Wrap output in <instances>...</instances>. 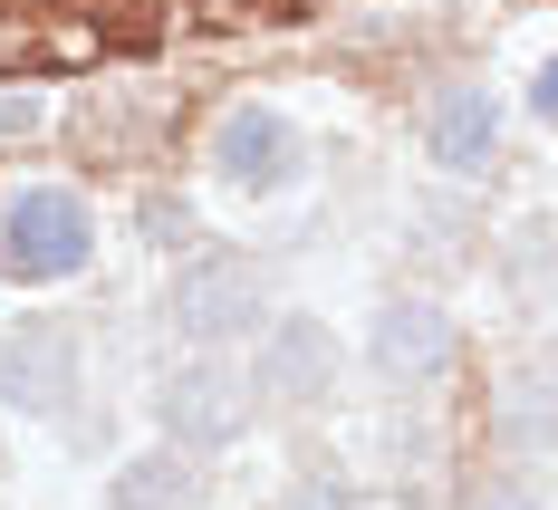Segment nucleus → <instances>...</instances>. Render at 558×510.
I'll return each mask as SVG.
<instances>
[{
  "mask_svg": "<svg viewBox=\"0 0 558 510\" xmlns=\"http://www.w3.org/2000/svg\"><path fill=\"white\" fill-rule=\"evenodd\" d=\"M173 328L193 347L251 338V328H260V270L231 260V251H193V260L173 270Z\"/></svg>",
  "mask_w": 558,
  "mask_h": 510,
  "instance_id": "nucleus-1",
  "label": "nucleus"
},
{
  "mask_svg": "<svg viewBox=\"0 0 558 510\" xmlns=\"http://www.w3.org/2000/svg\"><path fill=\"white\" fill-rule=\"evenodd\" d=\"M87 251H97V231H87L77 193H20L0 212V270L10 280H68Z\"/></svg>",
  "mask_w": 558,
  "mask_h": 510,
  "instance_id": "nucleus-2",
  "label": "nucleus"
},
{
  "mask_svg": "<svg viewBox=\"0 0 558 510\" xmlns=\"http://www.w3.org/2000/svg\"><path fill=\"white\" fill-rule=\"evenodd\" d=\"M77 396V338L58 328V318H20L10 338H0V404H20V414H68Z\"/></svg>",
  "mask_w": 558,
  "mask_h": 510,
  "instance_id": "nucleus-3",
  "label": "nucleus"
},
{
  "mask_svg": "<svg viewBox=\"0 0 558 510\" xmlns=\"http://www.w3.org/2000/svg\"><path fill=\"white\" fill-rule=\"evenodd\" d=\"M213 173L241 183V193H279L289 173H299V135H289V116L279 107H231L213 125Z\"/></svg>",
  "mask_w": 558,
  "mask_h": 510,
  "instance_id": "nucleus-4",
  "label": "nucleus"
},
{
  "mask_svg": "<svg viewBox=\"0 0 558 510\" xmlns=\"http://www.w3.org/2000/svg\"><path fill=\"white\" fill-rule=\"evenodd\" d=\"M241 414H251V386H241L231 366H213V356L165 376V434H173V444L213 453V444H231V434H241Z\"/></svg>",
  "mask_w": 558,
  "mask_h": 510,
  "instance_id": "nucleus-5",
  "label": "nucleus"
},
{
  "mask_svg": "<svg viewBox=\"0 0 558 510\" xmlns=\"http://www.w3.org/2000/svg\"><path fill=\"white\" fill-rule=\"evenodd\" d=\"M366 356H376V376H395V386H434L452 366V318L434 299H395V308H376Z\"/></svg>",
  "mask_w": 558,
  "mask_h": 510,
  "instance_id": "nucleus-6",
  "label": "nucleus"
},
{
  "mask_svg": "<svg viewBox=\"0 0 558 510\" xmlns=\"http://www.w3.org/2000/svg\"><path fill=\"white\" fill-rule=\"evenodd\" d=\"M251 386H260L270 404H318L328 396V328H308V318L270 328L260 356H251Z\"/></svg>",
  "mask_w": 558,
  "mask_h": 510,
  "instance_id": "nucleus-7",
  "label": "nucleus"
},
{
  "mask_svg": "<svg viewBox=\"0 0 558 510\" xmlns=\"http://www.w3.org/2000/svg\"><path fill=\"white\" fill-rule=\"evenodd\" d=\"M213 501V482H203V462H193V444L183 453H145V462H125L116 472V510H203Z\"/></svg>",
  "mask_w": 558,
  "mask_h": 510,
  "instance_id": "nucleus-8",
  "label": "nucleus"
},
{
  "mask_svg": "<svg viewBox=\"0 0 558 510\" xmlns=\"http://www.w3.org/2000/svg\"><path fill=\"white\" fill-rule=\"evenodd\" d=\"M501 444L510 453H549L558 444V366H530V376H510L501 386Z\"/></svg>",
  "mask_w": 558,
  "mask_h": 510,
  "instance_id": "nucleus-9",
  "label": "nucleus"
},
{
  "mask_svg": "<svg viewBox=\"0 0 558 510\" xmlns=\"http://www.w3.org/2000/svg\"><path fill=\"white\" fill-rule=\"evenodd\" d=\"M492 145H501V107H492L482 87H462V97H444V107H434V155H444L452 173H472Z\"/></svg>",
  "mask_w": 558,
  "mask_h": 510,
  "instance_id": "nucleus-10",
  "label": "nucleus"
},
{
  "mask_svg": "<svg viewBox=\"0 0 558 510\" xmlns=\"http://www.w3.org/2000/svg\"><path fill=\"white\" fill-rule=\"evenodd\" d=\"M472 510H539V491H530V482H482Z\"/></svg>",
  "mask_w": 558,
  "mask_h": 510,
  "instance_id": "nucleus-11",
  "label": "nucleus"
},
{
  "mask_svg": "<svg viewBox=\"0 0 558 510\" xmlns=\"http://www.w3.org/2000/svg\"><path fill=\"white\" fill-rule=\"evenodd\" d=\"M520 251H530V260H520V280L539 289V280H549V270H558V231H530V241H520Z\"/></svg>",
  "mask_w": 558,
  "mask_h": 510,
  "instance_id": "nucleus-12",
  "label": "nucleus"
},
{
  "mask_svg": "<svg viewBox=\"0 0 558 510\" xmlns=\"http://www.w3.org/2000/svg\"><path fill=\"white\" fill-rule=\"evenodd\" d=\"M530 107H539V116H549V125H558V58H549V68H539V87H530Z\"/></svg>",
  "mask_w": 558,
  "mask_h": 510,
  "instance_id": "nucleus-13",
  "label": "nucleus"
},
{
  "mask_svg": "<svg viewBox=\"0 0 558 510\" xmlns=\"http://www.w3.org/2000/svg\"><path fill=\"white\" fill-rule=\"evenodd\" d=\"M20 125H39V97H10L0 107V135H20Z\"/></svg>",
  "mask_w": 558,
  "mask_h": 510,
  "instance_id": "nucleus-14",
  "label": "nucleus"
},
{
  "mask_svg": "<svg viewBox=\"0 0 558 510\" xmlns=\"http://www.w3.org/2000/svg\"><path fill=\"white\" fill-rule=\"evenodd\" d=\"M299 510H347V491H337V482H308V491H299Z\"/></svg>",
  "mask_w": 558,
  "mask_h": 510,
  "instance_id": "nucleus-15",
  "label": "nucleus"
},
{
  "mask_svg": "<svg viewBox=\"0 0 558 510\" xmlns=\"http://www.w3.org/2000/svg\"><path fill=\"white\" fill-rule=\"evenodd\" d=\"M549 366H558V347H549Z\"/></svg>",
  "mask_w": 558,
  "mask_h": 510,
  "instance_id": "nucleus-16",
  "label": "nucleus"
}]
</instances>
